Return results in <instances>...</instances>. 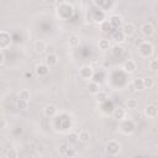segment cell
I'll return each mask as SVG.
<instances>
[{"label":"cell","instance_id":"obj_1","mask_svg":"<svg viewBox=\"0 0 158 158\" xmlns=\"http://www.w3.org/2000/svg\"><path fill=\"white\" fill-rule=\"evenodd\" d=\"M138 51H140L141 56H143V57H148V56H151V55L153 53V47H152V44H151V43H148V42H143V43H141V44H140Z\"/></svg>","mask_w":158,"mask_h":158},{"label":"cell","instance_id":"obj_2","mask_svg":"<svg viewBox=\"0 0 158 158\" xmlns=\"http://www.w3.org/2000/svg\"><path fill=\"white\" fill-rule=\"evenodd\" d=\"M141 32H142L145 36L151 37V36L154 33V27H153V25H152V24H149V22H145V24L141 26Z\"/></svg>","mask_w":158,"mask_h":158},{"label":"cell","instance_id":"obj_3","mask_svg":"<svg viewBox=\"0 0 158 158\" xmlns=\"http://www.w3.org/2000/svg\"><path fill=\"white\" fill-rule=\"evenodd\" d=\"M120 151V146H119V143L118 142H115V141H110L109 143H106V152L109 153V154H116L118 152Z\"/></svg>","mask_w":158,"mask_h":158},{"label":"cell","instance_id":"obj_4","mask_svg":"<svg viewBox=\"0 0 158 158\" xmlns=\"http://www.w3.org/2000/svg\"><path fill=\"white\" fill-rule=\"evenodd\" d=\"M79 75H80V78H83V79H90L91 75H93V69H91V67H89V66L82 67L80 71H79Z\"/></svg>","mask_w":158,"mask_h":158},{"label":"cell","instance_id":"obj_5","mask_svg":"<svg viewBox=\"0 0 158 158\" xmlns=\"http://www.w3.org/2000/svg\"><path fill=\"white\" fill-rule=\"evenodd\" d=\"M121 31L124 32V35H125V36H129V37H131V36L135 33L136 29H135V26H133L132 24L127 22V24H124V25H122V27H121Z\"/></svg>","mask_w":158,"mask_h":158},{"label":"cell","instance_id":"obj_6","mask_svg":"<svg viewBox=\"0 0 158 158\" xmlns=\"http://www.w3.org/2000/svg\"><path fill=\"white\" fill-rule=\"evenodd\" d=\"M0 38H2V40H0V46H2V48H5L10 43V35L8 32H5V31L2 32Z\"/></svg>","mask_w":158,"mask_h":158},{"label":"cell","instance_id":"obj_7","mask_svg":"<svg viewBox=\"0 0 158 158\" xmlns=\"http://www.w3.org/2000/svg\"><path fill=\"white\" fill-rule=\"evenodd\" d=\"M146 115L149 118H157L158 116V106H156V105H149V106H147Z\"/></svg>","mask_w":158,"mask_h":158},{"label":"cell","instance_id":"obj_8","mask_svg":"<svg viewBox=\"0 0 158 158\" xmlns=\"http://www.w3.org/2000/svg\"><path fill=\"white\" fill-rule=\"evenodd\" d=\"M46 63H47V66H48V67H55V66L58 63V57H57L55 53H51V55H48V56H47V58H46Z\"/></svg>","mask_w":158,"mask_h":158},{"label":"cell","instance_id":"obj_9","mask_svg":"<svg viewBox=\"0 0 158 158\" xmlns=\"http://www.w3.org/2000/svg\"><path fill=\"white\" fill-rule=\"evenodd\" d=\"M33 49L37 52V53H42V52L46 49V43L42 40H37L33 43Z\"/></svg>","mask_w":158,"mask_h":158},{"label":"cell","instance_id":"obj_10","mask_svg":"<svg viewBox=\"0 0 158 158\" xmlns=\"http://www.w3.org/2000/svg\"><path fill=\"white\" fill-rule=\"evenodd\" d=\"M124 69H125L126 72H129V73L133 72V71L136 69V63H135V61H132V60L126 61V62L124 63Z\"/></svg>","mask_w":158,"mask_h":158},{"label":"cell","instance_id":"obj_11","mask_svg":"<svg viewBox=\"0 0 158 158\" xmlns=\"http://www.w3.org/2000/svg\"><path fill=\"white\" fill-rule=\"evenodd\" d=\"M109 21H110L111 26H113V27H115V29H118V27H119V26H121V24H122V20H121V17H120L119 15H114V16H111Z\"/></svg>","mask_w":158,"mask_h":158},{"label":"cell","instance_id":"obj_12","mask_svg":"<svg viewBox=\"0 0 158 158\" xmlns=\"http://www.w3.org/2000/svg\"><path fill=\"white\" fill-rule=\"evenodd\" d=\"M88 89H89V93H91V94H98V93H100V85H99L98 82H91V83H89Z\"/></svg>","mask_w":158,"mask_h":158},{"label":"cell","instance_id":"obj_13","mask_svg":"<svg viewBox=\"0 0 158 158\" xmlns=\"http://www.w3.org/2000/svg\"><path fill=\"white\" fill-rule=\"evenodd\" d=\"M132 87H133L135 89H137V90L145 89V82H143V79H142V78H136V79H133Z\"/></svg>","mask_w":158,"mask_h":158},{"label":"cell","instance_id":"obj_14","mask_svg":"<svg viewBox=\"0 0 158 158\" xmlns=\"http://www.w3.org/2000/svg\"><path fill=\"white\" fill-rule=\"evenodd\" d=\"M57 113V109L55 105H47L44 108V115L46 116H55V114Z\"/></svg>","mask_w":158,"mask_h":158},{"label":"cell","instance_id":"obj_15","mask_svg":"<svg viewBox=\"0 0 158 158\" xmlns=\"http://www.w3.org/2000/svg\"><path fill=\"white\" fill-rule=\"evenodd\" d=\"M113 116H114L115 119H118V120H121V119H124V116H125V110H124V109H120V108L114 109Z\"/></svg>","mask_w":158,"mask_h":158},{"label":"cell","instance_id":"obj_16","mask_svg":"<svg viewBox=\"0 0 158 158\" xmlns=\"http://www.w3.org/2000/svg\"><path fill=\"white\" fill-rule=\"evenodd\" d=\"M89 138H90V133L88 132V131H82V132H79V135H78V140L80 141V142H88L89 141Z\"/></svg>","mask_w":158,"mask_h":158},{"label":"cell","instance_id":"obj_17","mask_svg":"<svg viewBox=\"0 0 158 158\" xmlns=\"http://www.w3.org/2000/svg\"><path fill=\"white\" fill-rule=\"evenodd\" d=\"M113 38L116 41V42H121V41H124V38H125V35H124V32L120 30H116L114 33H113Z\"/></svg>","mask_w":158,"mask_h":158},{"label":"cell","instance_id":"obj_18","mask_svg":"<svg viewBox=\"0 0 158 158\" xmlns=\"http://www.w3.org/2000/svg\"><path fill=\"white\" fill-rule=\"evenodd\" d=\"M16 106H17V109H20V110H26V109L29 108V101H27V100H24V99H19Z\"/></svg>","mask_w":158,"mask_h":158},{"label":"cell","instance_id":"obj_19","mask_svg":"<svg viewBox=\"0 0 158 158\" xmlns=\"http://www.w3.org/2000/svg\"><path fill=\"white\" fill-rule=\"evenodd\" d=\"M19 98L20 99H24V100H30L31 99V94H30V91L29 90H26V89H24V90H21L20 91V94H19Z\"/></svg>","mask_w":158,"mask_h":158},{"label":"cell","instance_id":"obj_20","mask_svg":"<svg viewBox=\"0 0 158 158\" xmlns=\"http://www.w3.org/2000/svg\"><path fill=\"white\" fill-rule=\"evenodd\" d=\"M137 105H138V102H137L136 99H129V100L126 101V106H127L129 109H136Z\"/></svg>","mask_w":158,"mask_h":158},{"label":"cell","instance_id":"obj_21","mask_svg":"<svg viewBox=\"0 0 158 158\" xmlns=\"http://www.w3.org/2000/svg\"><path fill=\"white\" fill-rule=\"evenodd\" d=\"M36 72H37L38 75H46L48 73V69H47L46 66H37L36 67Z\"/></svg>","mask_w":158,"mask_h":158},{"label":"cell","instance_id":"obj_22","mask_svg":"<svg viewBox=\"0 0 158 158\" xmlns=\"http://www.w3.org/2000/svg\"><path fill=\"white\" fill-rule=\"evenodd\" d=\"M109 46H110L109 40H100V41H99V47H100V49H108Z\"/></svg>","mask_w":158,"mask_h":158},{"label":"cell","instance_id":"obj_23","mask_svg":"<svg viewBox=\"0 0 158 158\" xmlns=\"http://www.w3.org/2000/svg\"><path fill=\"white\" fill-rule=\"evenodd\" d=\"M143 82H145V88L151 89V88H153V85H154L153 78H146V79H143Z\"/></svg>","mask_w":158,"mask_h":158},{"label":"cell","instance_id":"obj_24","mask_svg":"<svg viewBox=\"0 0 158 158\" xmlns=\"http://www.w3.org/2000/svg\"><path fill=\"white\" fill-rule=\"evenodd\" d=\"M113 52H114L115 56H121V55L124 53V48H122L121 46H115L114 49H113Z\"/></svg>","mask_w":158,"mask_h":158},{"label":"cell","instance_id":"obj_25","mask_svg":"<svg viewBox=\"0 0 158 158\" xmlns=\"http://www.w3.org/2000/svg\"><path fill=\"white\" fill-rule=\"evenodd\" d=\"M149 69H152L154 72L158 71V60H153L149 62Z\"/></svg>","mask_w":158,"mask_h":158},{"label":"cell","instance_id":"obj_26","mask_svg":"<svg viewBox=\"0 0 158 158\" xmlns=\"http://www.w3.org/2000/svg\"><path fill=\"white\" fill-rule=\"evenodd\" d=\"M69 43H71L72 46H78V44H79V38H78L77 36H71V37H69Z\"/></svg>","mask_w":158,"mask_h":158},{"label":"cell","instance_id":"obj_27","mask_svg":"<svg viewBox=\"0 0 158 158\" xmlns=\"http://www.w3.org/2000/svg\"><path fill=\"white\" fill-rule=\"evenodd\" d=\"M113 26H111V24H110V21L108 22H104V25H102V30H104V32H108V31H110V29H111Z\"/></svg>","mask_w":158,"mask_h":158},{"label":"cell","instance_id":"obj_28","mask_svg":"<svg viewBox=\"0 0 158 158\" xmlns=\"http://www.w3.org/2000/svg\"><path fill=\"white\" fill-rule=\"evenodd\" d=\"M98 100L99 101H105L106 100V94L105 93H98Z\"/></svg>","mask_w":158,"mask_h":158},{"label":"cell","instance_id":"obj_29","mask_svg":"<svg viewBox=\"0 0 158 158\" xmlns=\"http://www.w3.org/2000/svg\"><path fill=\"white\" fill-rule=\"evenodd\" d=\"M66 156H68V157H73V156H75V151L74 149H72V148H67V151H66V153H64Z\"/></svg>","mask_w":158,"mask_h":158},{"label":"cell","instance_id":"obj_30","mask_svg":"<svg viewBox=\"0 0 158 158\" xmlns=\"http://www.w3.org/2000/svg\"><path fill=\"white\" fill-rule=\"evenodd\" d=\"M77 138H78V135H71V136H68V140L71 141V142H75L77 141Z\"/></svg>","mask_w":158,"mask_h":158},{"label":"cell","instance_id":"obj_31","mask_svg":"<svg viewBox=\"0 0 158 158\" xmlns=\"http://www.w3.org/2000/svg\"><path fill=\"white\" fill-rule=\"evenodd\" d=\"M8 157H10V158L14 157V158H16V157H17V153H16L15 151H10V152L8 153Z\"/></svg>","mask_w":158,"mask_h":158},{"label":"cell","instance_id":"obj_32","mask_svg":"<svg viewBox=\"0 0 158 158\" xmlns=\"http://www.w3.org/2000/svg\"><path fill=\"white\" fill-rule=\"evenodd\" d=\"M25 75H26V77H30V78H31V77H32V73H29V72H27V73H26Z\"/></svg>","mask_w":158,"mask_h":158},{"label":"cell","instance_id":"obj_33","mask_svg":"<svg viewBox=\"0 0 158 158\" xmlns=\"http://www.w3.org/2000/svg\"><path fill=\"white\" fill-rule=\"evenodd\" d=\"M157 77H158V71H157Z\"/></svg>","mask_w":158,"mask_h":158}]
</instances>
